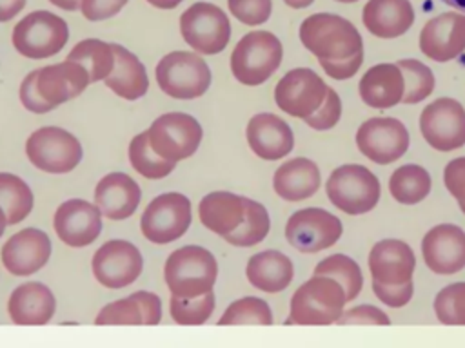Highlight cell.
Returning a JSON list of instances; mask_svg holds the SVG:
<instances>
[{
  "mask_svg": "<svg viewBox=\"0 0 465 348\" xmlns=\"http://www.w3.org/2000/svg\"><path fill=\"white\" fill-rule=\"evenodd\" d=\"M300 40L318 60H343L363 51V38L352 22L332 13H316L300 25Z\"/></svg>",
  "mask_w": 465,
  "mask_h": 348,
  "instance_id": "obj_1",
  "label": "cell"
},
{
  "mask_svg": "<svg viewBox=\"0 0 465 348\" xmlns=\"http://www.w3.org/2000/svg\"><path fill=\"white\" fill-rule=\"evenodd\" d=\"M218 276L214 256L198 245L174 250L163 266V277L171 295L196 297L213 290Z\"/></svg>",
  "mask_w": 465,
  "mask_h": 348,
  "instance_id": "obj_2",
  "label": "cell"
},
{
  "mask_svg": "<svg viewBox=\"0 0 465 348\" xmlns=\"http://www.w3.org/2000/svg\"><path fill=\"white\" fill-rule=\"evenodd\" d=\"M283 58V47L276 34L269 31H251L243 34L231 53L232 76L243 85H262L267 82Z\"/></svg>",
  "mask_w": 465,
  "mask_h": 348,
  "instance_id": "obj_3",
  "label": "cell"
},
{
  "mask_svg": "<svg viewBox=\"0 0 465 348\" xmlns=\"http://www.w3.org/2000/svg\"><path fill=\"white\" fill-rule=\"evenodd\" d=\"M345 303L340 283L314 274L292 294L287 324H332L340 319Z\"/></svg>",
  "mask_w": 465,
  "mask_h": 348,
  "instance_id": "obj_4",
  "label": "cell"
},
{
  "mask_svg": "<svg viewBox=\"0 0 465 348\" xmlns=\"http://www.w3.org/2000/svg\"><path fill=\"white\" fill-rule=\"evenodd\" d=\"M158 87L171 98L194 100L211 87L207 62L191 51H173L160 58L154 69Z\"/></svg>",
  "mask_w": 465,
  "mask_h": 348,
  "instance_id": "obj_5",
  "label": "cell"
},
{
  "mask_svg": "<svg viewBox=\"0 0 465 348\" xmlns=\"http://www.w3.org/2000/svg\"><path fill=\"white\" fill-rule=\"evenodd\" d=\"M329 201L345 214L371 212L380 201V181L363 165L347 163L334 169L325 183Z\"/></svg>",
  "mask_w": 465,
  "mask_h": 348,
  "instance_id": "obj_6",
  "label": "cell"
},
{
  "mask_svg": "<svg viewBox=\"0 0 465 348\" xmlns=\"http://www.w3.org/2000/svg\"><path fill=\"white\" fill-rule=\"evenodd\" d=\"M69 27L64 18L51 11H33L13 29L15 49L31 60L54 56L67 44Z\"/></svg>",
  "mask_w": 465,
  "mask_h": 348,
  "instance_id": "obj_7",
  "label": "cell"
},
{
  "mask_svg": "<svg viewBox=\"0 0 465 348\" xmlns=\"http://www.w3.org/2000/svg\"><path fill=\"white\" fill-rule=\"evenodd\" d=\"M180 33L198 54H218L231 40V22L223 9L211 2H196L180 16Z\"/></svg>",
  "mask_w": 465,
  "mask_h": 348,
  "instance_id": "obj_8",
  "label": "cell"
},
{
  "mask_svg": "<svg viewBox=\"0 0 465 348\" xmlns=\"http://www.w3.org/2000/svg\"><path fill=\"white\" fill-rule=\"evenodd\" d=\"M191 201L180 192L156 196L140 218V230L151 243L167 245L182 237L191 225Z\"/></svg>",
  "mask_w": 465,
  "mask_h": 348,
  "instance_id": "obj_9",
  "label": "cell"
},
{
  "mask_svg": "<svg viewBox=\"0 0 465 348\" xmlns=\"http://www.w3.org/2000/svg\"><path fill=\"white\" fill-rule=\"evenodd\" d=\"M29 161L49 174L71 172L82 160L80 141L60 127H42L25 141Z\"/></svg>",
  "mask_w": 465,
  "mask_h": 348,
  "instance_id": "obj_10",
  "label": "cell"
},
{
  "mask_svg": "<svg viewBox=\"0 0 465 348\" xmlns=\"http://www.w3.org/2000/svg\"><path fill=\"white\" fill-rule=\"evenodd\" d=\"M202 125L185 112H167L158 116L147 129L153 150L171 161L193 156L202 141Z\"/></svg>",
  "mask_w": 465,
  "mask_h": 348,
  "instance_id": "obj_11",
  "label": "cell"
},
{
  "mask_svg": "<svg viewBox=\"0 0 465 348\" xmlns=\"http://www.w3.org/2000/svg\"><path fill=\"white\" fill-rule=\"evenodd\" d=\"M341 232V221L320 207L296 210L285 225V237L289 245L305 254H314L336 245Z\"/></svg>",
  "mask_w": 465,
  "mask_h": 348,
  "instance_id": "obj_12",
  "label": "cell"
},
{
  "mask_svg": "<svg viewBox=\"0 0 465 348\" xmlns=\"http://www.w3.org/2000/svg\"><path fill=\"white\" fill-rule=\"evenodd\" d=\"M420 130L425 141L441 152L465 145V109L454 98L430 102L420 116Z\"/></svg>",
  "mask_w": 465,
  "mask_h": 348,
  "instance_id": "obj_13",
  "label": "cell"
},
{
  "mask_svg": "<svg viewBox=\"0 0 465 348\" xmlns=\"http://www.w3.org/2000/svg\"><path fill=\"white\" fill-rule=\"evenodd\" d=\"M356 145L371 161L387 165L407 152L409 130L396 118H369L356 130Z\"/></svg>",
  "mask_w": 465,
  "mask_h": 348,
  "instance_id": "obj_14",
  "label": "cell"
},
{
  "mask_svg": "<svg viewBox=\"0 0 465 348\" xmlns=\"http://www.w3.org/2000/svg\"><path fill=\"white\" fill-rule=\"evenodd\" d=\"M325 94V82L309 67L291 69L274 87L276 105L285 114L302 120L311 116L322 105Z\"/></svg>",
  "mask_w": 465,
  "mask_h": 348,
  "instance_id": "obj_15",
  "label": "cell"
},
{
  "mask_svg": "<svg viewBox=\"0 0 465 348\" xmlns=\"http://www.w3.org/2000/svg\"><path fill=\"white\" fill-rule=\"evenodd\" d=\"M93 276L105 288H124L138 279L143 268L140 250L125 239L104 243L93 256Z\"/></svg>",
  "mask_w": 465,
  "mask_h": 348,
  "instance_id": "obj_16",
  "label": "cell"
},
{
  "mask_svg": "<svg viewBox=\"0 0 465 348\" xmlns=\"http://www.w3.org/2000/svg\"><path fill=\"white\" fill-rule=\"evenodd\" d=\"M421 254L429 270L452 276L465 268V232L452 223L436 225L423 236Z\"/></svg>",
  "mask_w": 465,
  "mask_h": 348,
  "instance_id": "obj_17",
  "label": "cell"
},
{
  "mask_svg": "<svg viewBox=\"0 0 465 348\" xmlns=\"http://www.w3.org/2000/svg\"><path fill=\"white\" fill-rule=\"evenodd\" d=\"M420 49L434 62L456 60L465 49V13L450 11L430 18L420 33Z\"/></svg>",
  "mask_w": 465,
  "mask_h": 348,
  "instance_id": "obj_18",
  "label": "cell"
},
{
  "mask_svg": "<svg viewBox=\"0 0 465 348\" xmlns=\"http://www.w3.org/2000/svg\"><path fill=\"white\" fill-rule=\"evenodd\" d=\"M53 227L67 246H87L102 232V214L96 205L85 199H67L56 208Z\"/></svg>",
  "mask_w": 465,
  "mask_h": 348,
  "instance_id": "obj_19",
  "label": "cell"
},
{
  "mask_svg": "<svg viewBox=\"0 0 465 348\" xmlns=\"http://www.w3.org/2000/svg\"><path fill=\"white\" fill-rule=\"evenodd\" d=\"M51 256V239L40 228H24L2 246V263L13 276H31L45 266Z\"/></svg>",
  "mask_w": 465,
  "mask_h": 348,
  "instance_id": "obj_20",
  "label": "cell"
},
{
  "mask_svg": "<svg viewBox=\"0 0 465 348\" xmlns=\"http://www.w3.org/2000/svg\"><path fill=\"white\" fill-rule=\"evenodd\" d=\"M251 150L267 161L285 158L294 147V134L287 121L272 112L254 114L245 129Z\"/></svg>",
  "mask_w": 465,
  "mask_h": 348,
  "instance_id": "obj_21",
  "label": "cell"
},
{
  "mask_svg": "<svg viewBox=\"0 0 465 348\" xmlns=\"http://www.w3.org/2000/svg\"><path fill=\"white\" fill-rule=\"evenodd\" d=\"M369 270L374 281L401 285L412 281L416 257L412 248L400 239H381L369 252Z\"/></svg>",
  "mask_w": 465,
  "mask_h": 348,
  "instance_id": "obj_22",
  "label": "cell"
},
{
  "mask_svg": "<svg viewBox=\"0 0 465 348\" xmlns=\"http://www.w3.org/2000/svg\"><path fill=\"white\" fill-rule=\"evenodd\" d=\"M89 83L91 82L87 71L80 63L71 60L45 65L38 69L36 74V89L42 98L53 107H58L60 103L76 98Z\"/></svg>",
  "mask_w": 465,
  "mask_h": 348,
  "instance_id": "obj_23",
  "label": "cell"
},
{
  "mask_svg": "<svg viewBox=\"0 0 465 348\" xmlns=\"http://www.w3.org/2000/svg\"><path fill=\"white\" fill-rule=\"evenodd\" d=\"M142 198L138 183L124 174L111 172L104 176L94 188V205L104 218L125 219L134 214Z\"/></svg>",
  "mask_w": 465,
  "mask_h": 348,
  "instance_id": "obj_24",
  "label": "cell"
},
{
  "mask_svg": "<svg viewBox=\"0 0 465 348\" xmlns=\"http://www.w3.org/2000/svg\"><path fill=\"white\" fill-rule=\"evenodd\" d=\"M365 29L378 38H398L414 24V7L409 0H369L363 5Z\"/></svg>",
  "mask_w": 465,
  "mask_h": 348,
  "instance_id": "obj_25",
  "label": "cell"
},
{
  "mask_svg": "<svg viewBox=\"0 0 465 348\" xmlns=\"http://www.w3.org/2000/svg\"><path fill=\"white\" fill-rule=\"evenodd\" d=\"M7 310L15 324H45L56 310V299L44 283L29 281L11 292Z\"/></svg>",
  "mask_w": 465,
  "mask_h": 348,
  "instance_id": "obj_26",
  "label": "cell"
},
{
  "mask_svg": "<svg viewBox=\"0 0 465 348\" xmlns=\"http://www.w3.org/2000/svg\"><path fill=\"white\" fill-rule=\"evenodd\" d=\"M162 319V301L153 292H134L124 299L105 304L94 324H158Z\"/></svg>",
  "mask_w": 465,
  "mask_h": 348,
  "instance_id": "obj_27",
  "label": "cell"
},
{
  "mask_svg": "<svg viewBox=\"0 0 465 348\" xmlns=\"http://www.w3.org/2000/svg\"><path fill=\"white\" fill-rule=\"evenodd\" d=\"M361 100L372 109H389L401 102L405 82L396 63H376L360 80Z\"/></svg>",
  "mask_w": 465,
  "mask_h": 348,
  "instance_id": "obj_28",
  "label": "cell"
},
{
  "mask_svg": "<svg viewBox=\"0 0 465 348\" xmlns=\"http://www.w3.org/2000/svg\"><path fill=\"white\" fill-rule=\"evenodd\" d=\"M320 181V169L312 160L292 158L276 169L272 188L285 201H302L316 194Z\"/></svg>",
  "mask_w": 465,
  "mask_h": 348,
  "instance_id": "obj_29",
  "label": "cell"
},
{
  "mask_svg": "<svg viewBox=\"0 0 465 348\" xmlns=\"http://www.w3.org/2000/svg\"><path fill=\"white\" fill-rule=\"evenodd\" d=\"M114 53V67L104 78L105 85L124 100H138L149 89L145 65L120 44H111Z\"/></svg>",
  "mask_w": 465,
  "mask_h": 348,
  "instance_id": "obj_30",
  "label": "cell"
},
{
  "mask_svg": "<svg viewBox=\"0 0 465 348\" xmlns=\"http://www.w3.org/2000/svg\"><path fill=\"white\" fill-rule=\"evenodd\" d=\"M249 283L262 292L276 294L285 290L294 276L292 261L280 250H263L247 261L245 268Z\"/></svg>",
  "mask_w": 465,
  "mask_h": 348,
  "instance_id": "obj_31",
  "label": "cell"
},
{
  "mask_svg": "<svg viewBox=\"0 0 465 348\" xmlns=\"http://www.w3.org/2000/svg\"><path fill=\"white\" fill-rule=\"evenodd\" d=\"M245 212L243 196L227 192V190H216L209 192L202 198L198 205V216L205 228L218 236H227L232 232Z\"/></svg>",
  "mask_w": 465,
  "mask_h": 348,
  "instance_id": "obj_32",
  "label": "cell"
},
{
  "mask_svg": "<svg viewBox=\"0 0 465 348\" xmlns=\"http://www.w3.org/2000/svg\"><path fill=\"white\" fill-rule=\"evenodd\" d=\"M432 187L430 174L414 163H407L398 167L389 179L391 196L401 205H416L423 201Z\"/></svg>",
  "mask_w": 465,
  "mask_h": 348,
  "instance_id": "obj_33",
  "label": "cell"
},
{
  "mask_svg": "<svg viewBox=\"0 0 465 348\" xmlns=\"http://www.w3.org/2000/svg\"><path fill=\"white\" fill-rule=\"evenodd\" d=\"M65 60L80 63L87 71L91 83L104 80L114 67V53L111 44L98 38H85L78 42L69 51Z\"/></svg>",
  "mask_w": 465,
  "mask_h": 348,
  "instance_id": "obj_34",
  "label": "cell"
},
{
  "mask_svg": "<svg viewBox=\"0 0 465 348\" xmlns=\"http://www.w3.org/2000/svg\"><path fill=\"white\" fill-rule=\"evenodd\" d=\"M243 203H245V212L240 225L223 237L227 243L234 246L249 248L267 237L271 228V218L267 208L262 203L249 198H243Z\"/></svg>",
  "mask_w": 465,
  "mask_h": 348,
  "instance_id": "obj_35",
  "label": "cell"
},
{
  "mask_svg": "<svg viewBox=\"0 0 465 348\" xmlns=\"http://www.w3.org/2000/svg\"><path fill=\"white\" fill-rule=\"evenodd\" d=\"M0 207L7 225H16L33 210V190L22 178L11 172H0Z\"/></svg>",
  "mask_w": 465,
  "mask_h": 348,
  "instance_id": "obj_36",
  "label": "cell"
},
{
  "mask_svg": "<svg viewBox=\"0 0 465 348\" xmlns=\"http://www.w3.org/2000/svg\"><path fill=\"white\" fill-rule=\"evenodd\" d=\"M314 274L332 277L336 283H340L347 301H354L360 295L363 286V276H361L360 265L345 254H332L322 259L314 266Z\"/></svg>",
  "mask_w": 465,
  "mask_h": 348,
  "instance_id": "obj_37",
  "label": "cell"
},
{
  "mask_svg": "<svg viewBox=\"0 0 465 348\" xmlns=\"http://www.w3.org/2000/svg\"><path fill=\"white\" fill-rule=\"evenodd\" d=\"M129 161L133 165V169L142 174L147 179H160L165 178L167 174H171L176 167V161L165 160L162 156H158L147 138V130L136 134L131 143H129Z\"/></svg>",
  "mask_w": 465,
  "mask_h": 348,
  "instance_id": "obj_38",
  "label": "cell"
},
{
  "mask_svg": "<svg viewBox=\"0 0 465 348\" xmlns=\"http://www.w3.org/2000/svg\"><path fill=\"white\" fill-rule=\"evenodd\" d=\"M403 74L405 92L401 103H418L430 96L434 91V74L432 71L416 58H405L396 63Z\"/></svg>",
  "mask_w": 465,
  "mask_h": 348,
  "instance_id": "obj_39",
  "label": "cell"
},
{
  "mask_svg": "<svg viewBox=\"0 0 465 348\" xmlns=\"http://www.w3.org/2000/svg\"><path fill=\"white\" fill-rule=\"evenodd\" d=\"M214 292L209 290L196 297H178L171 295L169 312L178 324H203L214 312Z\"/></svg>",
  "mask_w": 465,
  "mask_h": 348,
  "instance_id": "obj_40",
  "label": "cell"
},
{
  "mask_svg": "<svg viewBox=\"0 0 465 348\" xmlns=\"http://www.w3.org/2000/svg\"><path fill=\"white\" fill-rule=\"evenodd\" d=\"M218 324H272V312L269 304L260 297H242L227 306L218 319Z\"/></svg>",
  "mask_w": 465,
  "mask_h": 348,
  "instance_id": "obj_41",
  "label": "cell"
},
{
  "mask_svg": "<svg viewBox=\"0 0 465 348\" xmlns=\"http://www.w3.org/2000/svg\"><path fill=\"white\" fill-rule=\"evenodd\" d=\"M434 314L443 324L465 326V281L452 283L436 294Z\"/></svg>",
  "mask_w": 465,
  "mask_h": 348,
  "instance_id": "obj_42",
  "label": "cell"
},
{
  "mask_svg": "<svg viewBox=\"0 0 465 348\" xmlns=\"http://www.w3.org/2000/svg\"><path fill=\"white\" fill-rule=\"evenodd\" d=\"M231 14L245 25H262L271 18L272 0H227Z\"/></svg>",
  "mask_w": 465,
  "mask_h": 348,
  "instance_id": "obj_43",
  "label": "cell"
},
{
  "mask_svg": "<svg viewBox=\"0 0 465 348\" xmlns=\"http://www.w3.org/2000/svg\"><path fill=\"white\" fill-rule=\"evenodd\" d=\"M340 116H341V100L332 87H327V94L322 105L311 116L303 118V121L312 130H329L340 121Z\"/></svg>",
  "mask_w": 465,
  "mask_h": 348,
  "instance_id": "obj_44",
  "label": "cell"
},
{
  "mask_svg": "<svg viewBox=\"0 0 465 348\" xmlns=\"http://www.w3.org/2000/svg\"><path fill=\"white\" fill-rule=\"evenodd\" d=\"M372 292L387 306L401 308L412 299L414 285H412V281H407L401 285H383V283H378L372 279Z\"/></svg>",
  "mask_w": 465,
  "mask_h": 348,
  "instance_id": "obj_45",
  "label": "cell"
},
{
  "mask_svg": "<svg viewBox=\"0 0 465 348\" xmlns=\"http://www.w3.org/2000/svg\"><path fill=\"white\" fill-rule=\"evenodd\" d=\"M338 324H391L389 315L372 304H360L347 312H341Z\"/></svg>",
  "mask_w": 465,
  "mask_h": 348,
  "instance_id": "obj_46",
  "label": "cell"
},
{
  "mask_svg": "<svg viewBox=\"0 0 465 348\" xmlns=\"http://www.w3.org/2000/svg\"><path fill=\"white\" fill-rule=\"evenodd\" d=\"M36 74H38V69L33 71V72H29V74L22 80V83H20V102H22V105H24L27 111H31V112H35V114H44V112L53 111L54 107L49 105V103L42 98V94L38 92V89H36Z\"/></svg>",
  "mask_w": 465,
  "mask_h": 348,
  "instance_id": "obj_47",
  "label": "cell"
},
{
  "mask_svg": "<svg viewBox=\"0 0 465 348\" xmlns=\"http://www.w3.org/2000/svg\"><path fill=\"white\" fill-rule=\"evenodd\" d=\"M443 183L460 205L465 203V156L454 158L447 163L443 170Z\"/></svg>",
  "mask_w": 465,
  "mask_h": 348,
  "instance_id": "obj_48",
  "label": "cell"
},
{
  "mask_svg": "<svg viewBox=\"0 0 465 348\" xmlns=\"http://www.w3.org/2000/svg\"><path fill=\"white\" fill-rule=\"evenodd\" d=\"M129 0H82L80 11L91 22L107 20L122 11Z\"/></svg>",
  "mask_w": 465,
  "mask_h": 348,
  "instance_id": "obj_49",
  "label": "cell"
},
{
  "mask_svg": "<svg viewBox=\"0 0 465 348\" xmlns=\"http://www.w3.org/2000/svg\"><path fill=\"white\" fill-rule=\"evenodd\" d=\"M322 69L327 72V76L334 78V80H349L352 78L358 69L363 63V51L343 58V60H318Z\"/></svg>",
  "mask_w": 465,
  "mask_h": 348,
  "instance_id": "obj_50",
  "label": "cell"
},
{
  "mask_svg": "<svg viewBox=\"0 0 465 348\" xmlns=\"http://www.w3.org/2000/svg\"><path fill=\"white\" fill-rule=\"evenodd\" d=\"M25 5V0H0V22L15 18Z\"/></svg>",
  "mask_w": 465,
  "mask_h": 348,
  "instance_id": "obj_51",
  "label": "cell"
},
{
  "mask_svg": "<svg viewBox=\"0 0 465 348\" xmlns=\"http://www.w3.org/2000/svg\"><path fill=\"white\" fill-rule=\"evenodd\" d=\"M53 5L64 9V11H74L80 7L82 0H49Z\"/></svg>",
  "mask_w": 465,
  "mask_h": 348,
  "instance_id": "obj_52",
  "label": "cell"
},
{
  "mask_svg": "<svg viewBox=\"0 0 465 348\" xmlns=\"http://www.w3.org/2000/svg\"><path fill=\"white\" fill-rule=\"evenodd\" d=\"M151 5L158 7V9H174L176 5H180L183 0H147Z\"/></svg>",
  "mask_w": 465,
  "mask_h": 348,
  "instance_id": "obj_53",
  "label": "cell"
},
{
  "mask_svg": "<svg viewBox=\"0 0 465 348\" xmlns=\"http://www.w3.org/2000/svg\"><path fill=\"white\" fill-rule=\"evenodd\" d=\"M289 7L292 9H303V7H309L314 0H283Z\"/></svg>",
  "mask_w": 465,
  "mask_h": 348,
  "instance_id": "obj_54",
  "label": "cell"
},
{
  "mask_svg": "<svg viewBox=\"0 0 465 348\" xmlns=\"http://www.w3.org/2000/svg\"><path fill=\"white\" fill-rule=\"evenodd\" d=\"M441 2L450 5V7H454L460 13H465V0H441Z\"/></svg>",
  "mask_w": 465,
  "mask_h": 348,
  "instance_id": "obj_55",
  "label": "cell"
},
{
  "mask_svg": "<svg viewBox=\"0 0 465 348\" xmlns=\"http://www.w3.org/2000/svg\"><path fill=\"white\" fill-rule=\"evenodd\" d=\"M5 227H7V219H5V214H4V210H2V207H0V236L4 234Z\"/></svg>",
  "mask_w": 465,
  "mask_h": 348,
  "instance_id": "obj_56",
  "label": "cell"
},
{
  "mask_svg": "<svg viewBox=\"0 0 465 348\" xmlns=\"http://www.w3.org/2000/svg\"><path fill=\"white\" fill-rule=\"evenodd\" d=\"M456 60H458V62H460V63L465 67V49H463V53H461V54H460Z\"/></svg>",
  "mask_w": 465,
  "mask_h": 348,
  "instance_id": "obj_57",
  "label": "cell"
},
{
  "mask_svg": "<svg viewBox=\"0 0 465 348\" xmlns=\"http://www.w3.org/2000/svg\"><path fill=\"white\" fill-rule=\"evenodd\" d=\"M336 2H341V4H352V2H358V0H336Z\"/></svg>",
  "mask_w": 465,
  "mask_h": 348,
  "instance_id": "obj_58",
  "label": "cell"
},
{
  "mask_svg": "<svg viewBox=\"0 0 465 348\" xmlns=\"http://www.w3.org/2000/svg\"><path fill=\"white\" fill-rule=\"evenodd\" d=\"M460 207H461V212H463V214H465V203H461V205H460Z\"/></svg>",
  "mask_w": 465,
  "mask_h": 348,
  "instance_id": "obj_59",
  "label": "cell"
}]
</instances>
